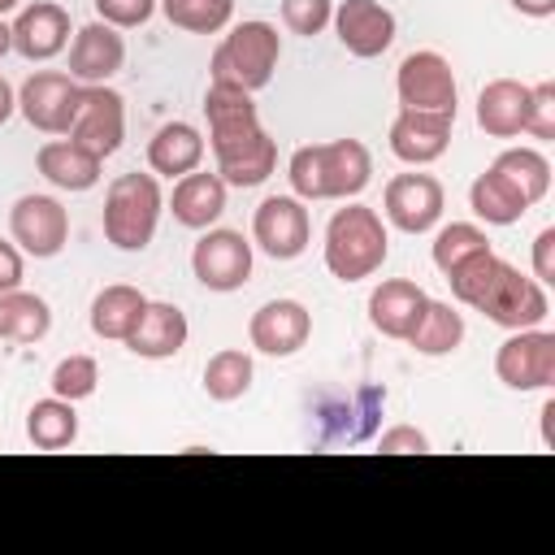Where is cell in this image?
Returning <instances> with one entry per match:
<instances>
[{
  "mask_svg": "<svg viewBox=\"0 0 555 555\" xmlns=\"http://www.w3.org/2000/svg\"><path fill=\"white\" fill-rule=\"evenodd\" d=\"M204 117H208V147L217 156V178L225 186H260L278 165V143L260 126L251 91L230 82H208Z\"/></svg>",
  "mask_w": 555,
  "mask_h": 555,
  "instance_id": "cell-1",
  "label": "cell"
},
{
  "mask_svg": "<svg viewBox=\"0 0 555 555\" xmlns=\"http://www.w3.org/2000/svg\"><path fill=\"white\" fill-rule=\"evenodd\" d=\"M455 304L481 312L486 321L503 325V330H529V325H542L546 312H551V299H546V286L538 278H525L516 264L499 260L494 247L460 260L451 273H442Z\"/></svg>",
  "mask_w": 555,
  "mask_h": 555,
  "instance_id": "cell-2",
  "label": "cell"
},
{
  "mask_svg": "<svg viewBox=\"0 0 555 555\" xmlns=\"http://www.w3.org/2000/svg\"><path fill=\"white\" fill-rule=\"evenodd\" d=\"M286 178L299 199H356L373 178V156L360 139L304 143L295 147Z\"/></svg>",
  "mask_w": 555,
  "mask_h": 555,
  "instance_id": "cell-3",
  "label": "cell"
},
{
  "mask_svg": "<svg viewBox=\"0 0 555 555\" xmlns=\"http://www.w3.org/2000/svg\"><path fill=\"white\" fill-rule=\"evenodd\" d=\"M390 256V234L369 204H347L325 225V269L338 282L373 278Z\"/></svg>",
  "mask_w": 555,
  "mask_h": 555,
  "instance_id": "cell-4",
  "label": "cell"
},
{
  "mask_svg": "<svg viewBox=\"0 0 555 555\" xmlns=\"http://www.w3.org/2000/svg\"><path fill=\"white\" fill-rule=\"evenodd\" d=\"M165 195L156 173H117L104 191V238L117 251H143L156 238Z\"/></svg>",
  "mask_w": 555,
  "mask_h": 555,
  "instance_id": "cell-5",
  "label": "cell"
},
{
  "mask_svg": "<svg viewBox=\"0 0 555 555\" xmlns=\"http://www.w3.org/2000/svg\"><path fill=\"white\" fill-rule=\"evenodd\" d=\"M278 56H282V35L278 26L269 22H238L212 52V82H230V87H243V91H260L269 87L273 69H278Z\"/></svg>",
  "mask_w": 555,
  "mask_h": 555,
  "instance_id": "cell-6",
  "label": "cell"
},
{
  "mask_svg": "<svg viewBox=\"0 0 555 555\" xmlns=\"http://www.w3.org/2000/svg\"><path fill=\"white\" fill-rule=\"evenodd\" d=\"M494 373L507 390H551L555 386V334L542 325L512 330L494 351Z\"/></svg>",
  "mask_w": 555,
  "mask_h": 555,
  "instance_id": "cell-7",
  "label": "cell"
},
{
  "mask_svg": "<svg viewBox=\"0 0 555 555\" xmlns=\"http://www.w3.org/2000/svg\"><path fill=\"white\" fill-rule=\"evenodd\" d=\"M78 100H82V82H74L61 69H39L17 91L22 117L35 130H43V134H69L74 113H78Z\"/></svg>",
  "mask_w": 555,
  "mask_h": 555,
  "instance_id": "cell-8",
  "label": "cell"
},
{
  "mask_svg": "<svg viewBox=\"0 0 555 555\" xmlns=\"http://www.w3.org/2000/svg\"><path fill=\"white\" fill-rule=\"evenodd\" d=\"M65 139H74L78 147H87L100 160L113 156L126 139V100L108 82L82 87V100H78V113H74V126Z\"/></svg>",
  "mask_w": 555,
  "mask_h": 555,
  "instance_id": "cell-9",
  "label": "cell"
},
{
  "mask_svg": "<svg viewBox=\"0 0 555 555\" xmlns=\"http://www.w3.org/2000/svg\"><path fill=\"white\" fill-rule=\"evenodd\" d=\"M382 208H386V221L395 230L429 234L442 221L447 195H442V182L434 173H395L382 191Z\"/></svg>",
  "mask_w": 555,
  "mask_h": 555,
  "instance_id": "cell-10",
  "label": "cell"
},
{
  "mask_svg": "<svg viewBox=\"0 0 555 555\" xmlns=\"http://www.w3.org/2000/svg\"><path fill=\"white\" fill-rule=\"evenodd\" d=\"M308 238H312V217H308L299 195H269V199H260V208L251 217V243L264 256L295 260V256H304Z\"/></svg>",
  "mask_w": 555,
  "mask_h": 555,
  "instance_id": "cell-11",
  "label": "cell"
},
{
  "mask_svg": "<svg viewBox=\"0 0 555 555\" xmlns=\"http://www.w3.org/2000/svg\"><path fill=\"white\" fill-rule=\"evenodd\" d=\"M9 234L26 256L52 260L69 243V212L52 195H22L9 208Z\"/></svg>",
  "mask_w": 555,
  "mask_h": 555,
  "instance_id": "cell-12",
  "label": "cell"
},
{
  "mask_svg": "<svg viewBox=\"0 0 555 555\" xmlns=\"http://www.w3.org/2000/svg\"><path fill=\"white\" fill-rule=\"evenodd\" d=\"M191 273L208 291H238L251 278V243L238 230H204L191 247Z\"/></svg>",
  "mask_w": 555,
  "mask_h": 555,
  "instance_id": "cell-13",
  "label": "cell"
},
{
  "mask_svg": "<svg viewBox=\"0 0 555 555\" xmlns=\"http://www.w3.org/2000/svg\"><path fill=\"white\" fill-rule=\"evenodd\" d=\"M395 91H399L403 108L455 113V74H451V61L438 52H408L399 61Z\"/></svg>",
  "mask_w": 555,
  "mask_h": 555,
  "instance_id": "cell-14",
  "label": "cell"
},
{
  "mask_svg": "<svg viewBox=\"0 0 555 555\" xmlns=\"http://www.w3.org/2000/svg\"><path fill=\"white\" fill-rule=\"evenodd\" d=\"M247 338L256 351L264 356H295L308 338H312V312L299 299H269L251 312L247 321Z\"/></svg>",
  "mask_w": 555,
  "mask_h": 555,
  "instance_id": "cell-15",
  "label": "cell"
},
{
  "mask_svg": "<svg viewBox=\"0 0 555 555\" xmlns=\"http://www.w3.org/2000/svg\"><path fill=\"white\" fill-rule=\"evenodd\" d=\"M330 22L338 30V43L360 61H373L395 43V13L382 0H343L334 4Z\"/></svg>",
  "mask_w": 555,
  "mask_h": 555,
  "instance_id": "cell-16",
  "label": "cell"
},
{
  "mask_svg": "<svg viewBox=\"0 0 555 555\" xmlns=\"http://www.w3.org/2000/svg\"><path fill=\"white\" fill-rule=\"evenodd\" d=\"M455 113H429V108H399L390 121V152L403 165H429L451 147Z\"/></svg>",
  "mask_w": 555,
  "mask_h": 555,
  "instance_id": "cell-17",
  "label": "cell"
},
{
  "mask_svg": "<svg viewBox=\"0 0 555 555\" xmlns=\"http://www.w3.org/2000/svg\"><path fill=\"white\" fill-rule=\"evenodd\" d=\"M121 65H126V39L117 35V26L91 22V26L74 30V43H69V78L74 82H82V87L108 82L113 74H121Z\"/></svg>",
  "mask_w": 555,
  "mask_h": 555,
  "instance_id": "cell-18",
  "label": "cell"
},
{
  "mask_svg": "<svg viewBox=\"0 0 555 555\" xmlns=\"http://www.w3.org/2000/svg\"><path fill=\"white\" fill-rule=\"evenodd\" d=\"M69 43V13L56 0H35L13 22V52L26 61H52Z\"/></svg>",
  "mask_w": 555,
  "mask_h": 555,
  "instance_id": "cell-19",
  "label": "cell"
},
{
  "mask_svg": "<svg viewBox=\"0 0 555 555\" xmlns=\"http://www.w3.org/2000/svg\"><path fill=\"white\" fill-rule=\"evenodd\" d=\"M425 304H429V295H425L416 282H408V278H386V282L373 286V295H369V321H373V330H377L382 338L408 343V334L416 330Z\"/></svg>",
  "mask_w": 555,
  "mask_h": 555,
  "instance_id": "cell-20",
  "label": "cell"
},
{
  "mask_svg": "<svg viewBox=\"0 0 555 555\" xmlns=\"http://www.w3.org/2000/svg\"><path fill=\"white\" fill-rule=\"evenodd\" d=\"M186 338H191L186 312L178 304H152L147 299V308H143L139 325L130 330L126 347L134 356H143V360H169V356H178L186 347Z\"/></svg>",
  "mask_w": 555,
  "mask_h": 555,
  "instance_id": "cell-21",
  "label": "cell"
},
{
  "mask_svg": "<svg viewBox=\"0 0 555 555\" xmlns=\"http://www.w3.org/2000/svg\"><path fill=\"white\" fill-rule=\"evenodd\" d=\"M169 212L178 225L186 230H208L221 212H225V182L217 173H204V169H191L173 182V195H169Z\"/></svg>",
  "mask_w": 555,
  "mask_h": 555,
  "instance_id": "cell-22",
  "label": "cell"
},
{
  "mask_svg": "<svg viewBox=\"0 0 555 555\" xmlns=\"http://www.w3.org/2000/svg\"><path fill=\"white\" fill-rule=\"evenodd\" d=\"M529 113V87L516 78H494L477 91V126L490 139H516L525 130Z\"/></svg>",
  "mask_w": 555,
  "mask_h": 555,
  "instance_id": "cell-23",
  "label": "cell"
},
{
  "mask_svg": "<svg viewBox=\"0 0 555 555\" xmlns=\"http://www.w3.org/2000/svg\"><path fill=\"white\" fill-rule=\"evenodd\" d=\"M199 160H204V134L191 121H165L147 139V165L156 178H182L199 169Z\"/></svg>",
  "mask_w": 555,
  "mask_h": 555,
  "instance_id": "cell-24",
  "label": "cell"
},
{
  "mask_svg": "<svg viewBox=\"0 0 555 555\" xmlns=\"http://www.w3.org/2000/svg\"><path fill=\"white\" fill-rule=\"evenodd\" d=\"M35 165H39V173L52 182V186H61V191H91L95 182H100V156H91L87 147H78L74 139H48L43 147H39V156H35Z\"/></svg>",
  "mask_w": 555,
  "mask_h": 555,
  "instance_id": "cell-25",
  "label": "cell"
},
{
  "mask_svg": "<svg viewBox=\"0 0 555 555\" xmlns=\"http://www.w3.org/2000/svg\"><path fill=\"white\" fill-rule=\"evenodd\" d=\"M143 308H147V295H143L139 286H126V282L104 286V291L91 299V330H95V338L126 343L130 330L139 325Z\"/></svg>",
  "mask_w": 555,
  "mask_h": 555,
  "instance_id": "cell-26",
  "label": "cell"
},
{
  "mask_svg": "<svg viewBox=\"0 0 555 555\" xmlns=\"http://www.w3.org/2000/svg\"><path fill=\"white\" fill-rule=\"evenodd\" d=\"M468 208H473L486 225H516V221L529 212L525 195H520L499 169H486V173L473 178V186H468Z\"/></svg>",
  "mask_w": 555,
  "mask_h": 555,
  "instance_id": "cell-27",
  "label": "cell"
},
{
  "mask_svg": "<svg viewBox=\"0 0 555 555\" xmlns=\"http://www.w3.org/2000/svg\"><path fill=\"white\" fill-rule=\"evenodd\" d=\"M26 438L39 451H65V447H74V438H78V412H74V403L69 399H56V395L30 403V412H26Z\"/></svg>",
  "mask_w": 555,
  "mask_h": 555,
  "instance_id": "cell-28",
  "label": "cell"
},
{
  "mask_svg": "<svg viewBox=\"0 0 555 555\" xmlns=\"http://www.w3.org/2000/svg\"><path fill=\"white\" fill-rule=\"evenodd\" d=\"M52 330V308L48 299L30 291H4L0 295V338L4 343H39Z\"/></svg>",
  "mask_w": 555,
  "mask_h": 555,
  "instance_id": "cell-29",
  "label": "cell"
},
{
  "mask_svg": "<svg viewBox=\"0 0 555 555\" xmlns=\"http://www.w3.org/2000/svg\"><path fill=\"white\" fill-rule=\"evenodd\" d=\"M460 343H464V317L451 304L429 299L421 321H416V330L408 334V347L421 351V356H451Z\"/></svg>",
  "mask_w": 555,
  "mask_h": 555,
  "instance_id": "cell-30",
  "label": "cell"
},
{
  "mask_svg": "<svg viewBox=\"0 0 555 555\" xmlns=\"http://www.w3.org/2000/svg\"><path fill=\"white\" fill-rule=\"evenodd\" d=\"M490 169H499V173L525 195L529 208H533L538 199H546V191H551V160H546L538 147H503Z\"/></svg>",
  "mask_w": 555,
  "mask_h": 555,
  "instance_id": "cell-31",
  "label": "cell"
},
{
  "mask_svg": "<svg viewBox=\"0 0 555 555\" xmlns=\"http://www.w3.org/2000/svg\"><path fill=\"white\" fill-rule=\"evenodd\" d=\"M251 377H256L251 356H247L243 347H221V351L208 356V364H204V395L217 399V403H234V399L247 395Z\"/></svg>",
  "mask_w": 555,
  "mask_h": 555,
  "instance_id": "cell-32",
  "label": "cell"
},
{
  "mask_svg": "<svg viewBox=\"0 0 555 555\" xmlns=\"http://www.w3.org/2000/svg\"><path fill=\"white\" fill-rule=\"evenodd\" d=\"M160 13L186 35H217L230 26L234 0H160Z\"/></svg>",
  "mask_w": 555,
  "mask_h": 555,
  "instance_id": "cell-33",
  "label": "cell"
},
{
  "mask_svg": "<svg viewBox=\"0 0 555 555\" xmlns=\"http://www.w3.org/2000/svg\"><path fill=\"white\" fill-rule=\"evenodd\" d=\"M486 247H490V238H486L481 225H473V221H451V225H442V230L434 234V264H438L442 273H451L460 260H468V256H477V251H486Z\"/></svg>",
  "mask_w": 555,
  "mask_h": 555,
  "instance_id": "cell-34",
  "label": "cell"
},
{
  "mask_svg": "<svg viewBox=\"0 0 555 555\" xmlns=\"http://www.w3.org/2000/svg\"><path fill=\"white\" fill-rule=\"evenodd\" d=\"M48 386H52V395H56V399H69V403L91 399V395H95V386H100V364H95L91 356H65V360L52 369Z\"/></svg>",
  "mask_w": 555,
  "mask_h": 555,
  "instance_id": "cell-35",
  "label": "cell"
},
{
  "mask_svg": "<svg viewBox=\"0 0 555 555\" xmlns=\"http://www.w3.org/2000/svg\"><path fill=\"white\" fill-rule=\"evenodd\" d=\"M330 17H334V0H282V26L291 35L312 39L330 26Z\"/></svg>",
  "mask_w": 555,
  "mask_h": 555,
  "instance_id": "cell-36",
  "label": "cell"
},
{
  "mask_svg": "<svg viewBox=\"0 0 555 555\" xmlns=\"http://www.w3.org/2000/svg\"><path fill=\"white\" fill-rule=\"evenodd\" d=\"M533 139H555V82H538L529 87V113H525V130Z\"/></svg>",
  "mask_w": 555,
  "mask_h": 555,
  "instance_id": "cell-37",
  "label": "cell"
},
{
  "mask_svg": "<svg viewBox=\"0 0 555 555\" xmlns=\"http://www.w3.org/2000/svg\"><path fill=\"white\" fill-rule=\"evenodd\" d=\"M91 4H95L100 22H108L117 30H134V26H143L156 13L160 0H91Z\"/></svg>",
  "mask_w": 555,
  "mask_h": 555,
  "instance_id": "cell-38",
  "label": "cell"
},
{
  "mask_svg": "<svg viewBox=\"0 0 555 555\" xmlns=\"http://www.w3.org/2000/svg\"><path fill=\"white\" fill-rule=\"evenodd\" d=\"M533 278L542 286L555 282V225L538 230V238H533Z\"/></svg>",
  "mask_w": 555,
  "mask_h": 555,
  "instance_id": "cell-39",
  "label": "cell"
},
{
  "mask_svg": "<svg viewBox=\"0 0 555 555\" xmlns=\"http://www.w3.org/2000/svg\"><path fill=\"white\" fill-rule=\"evenodd\" d=\"M377 447H382V451H416V455H425V451H429V438H425L416 425H395V429H386V434L377 438Z\"/></svg>",
  "mask_w": 555,
  "mask_h": 555,
  "instance_id": "cell-40",
  "label": "cell"
},
{
  "mask_svg": "<svg viewBox=\"0 0 555 555\" xmlns=\"http://www.w3.org/2000/svg\"><path fill=\"white\" fill-rule=\"evenodd\" d=\"M17 286H22V251H17V243L0 238V295L17 291Z\"/></svg>",
  "mask_w": 555,
  "mask_h": 555,
  "instance_id": "cell-41",
  "label": "cell"
},
{
  "mask_svg": "<svg viewBox=\"0 0 555 555\" xmlns=\"http://www.w3.org/2000/svg\"><path fill=\"white\" fill-rule=\"evenodd\" d=\"M512 9L525 13V17H551L555 13V0H512Z\"/></svg>",
  "mask_w": 555,
  "mask_h": 555,
  "instance_id": "cell-42",
  "label": "cell"
},
{
  "mask_svg": "<svg viewBox=\"0 0 555 555\" xmlns=\"http://www.w3.org/2000/svg\"><path fill=\"white\" fill-rule=\"evenodd\" d=\"M13 108H17V91H13V87H9V78L0 74V126L13 117Z\"/></svg>",
  "mask_w": 555,
  "mask_h": 555,
  "instance_id": "cell-43",
  "label": "cell"
},
{
  "mask_svg": "<svg viewBox=\"0 0 555 555\" xmlns=\"http://www.w3.org/2000/svg\"><path fill=\"white\" fill-rule=\"evenodd\" d=\"M551 416H555V399L542 403V442H546V447L555 442V434H551Z\"/></svg>",
  "mask_w": 555,
  "mask_h": 555,
  "instance_id": "cell-44",
  "label": "cell"
},
{
  "mask_svg": "<svg viewBox=\"0 0 555 555\" xmlns=\"http://www.w3.org/2000/svg\"><path fill=\"white\" fill-rule=\"evenodd\" d=\"M13 48V26H4V17H0V56Z\"/></svg>",
  "mask_w": 555,
  "mask_h": 555,
  "instance_id": "cell-45",
  "label": "cell"
},
{
  "mask_svg": "<svg viewBox=\"0 0 555 555\" xmlns=\"http://www.w3.org/2000/svg\"><path fill=\"white\" fill-rule=\"evenodd\" d=\"M9 9H17V0H0V17H4Z\"/></svg>",
  "mask_w": 555,
  "mask_h": 555,
  "instance_id": "cell-46",
  "label": "cell"
}]
</instances>
